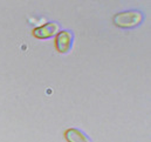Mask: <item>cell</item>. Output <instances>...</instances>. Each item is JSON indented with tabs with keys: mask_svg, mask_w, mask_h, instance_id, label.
Returning a JSON list of instances; mask_svg holds the SVG:
<instances>
[{
	"mask_svg": "<svg viewBox=\"0 0 151 142\" xmlns=\"http://www.w3.org/2000/svg\"><path fill=\"white\" fill-rule=\"evenodd\" d=\"M113 21L115 26L119 28H135L142 25V22L144 21V13L136 9L123 11L114 15Z\"/></svg>",
	"mask_w": 151,
	"mask_h": 142,
	"instance_id": "cell-1",
	"label": "cell"
},
{
	"mask_svg": "<svg viewBox=\"0 0 151 142\" xmlns=\"http://www.w3.org/2000/svg\"><path fill=\"white\" fill-rule=\"evenodd\" d=\"M65 139L67 142H93L83 130L78 128H68L65 132Z\"/></svg>",
	"mask_w": 151,
	"mask_h": 142,
	"instance_id": "cell-4",
	"label": "cell"
},
{
	"mask_svg": "<svg viewBox=\"0 0 151 142\" xmlns=\"http://www.w3.org/2000/svg\"><path fill=\"white\" fill-rule=\"evenodd\" d=\"M60 32V25L56 21H50V22H46L42 26L35 27L32 32V34L34 38L40 39V40H46V39H50L54 38L58 33Z\"/></svg>",
	"mask_w": 151,
	"mask_h": 142,
	"instance_id": "cell-3",
	"label": "cell"
},
{
	"mask_svg": "<svg viewBox=\"0 0 151 142\" xmlns=\"http://www.w3.org/2000/svg\"><path fill=\"white\" fill-rule=\"evenodd\" d=\"M74 46V33L69 30L60 31L55 36V49L60 54H68Z\"/></svg>",
	"mask_w": 151,
	"mask_h": 142,
	"instance_id": "cell-2",
	"label": "cell"
}]
</instances>
